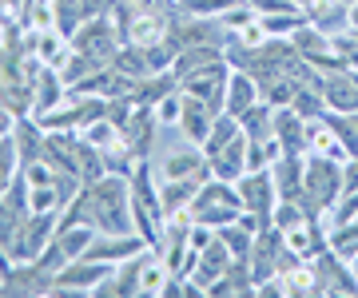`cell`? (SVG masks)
Here are the masks:
<instances>
[{
    "mask_svg": "<svg viewBox=\"0 0 358 298\" xmlns=\"http://www.w3.org/2000/svg\"><path fill=\"white\" fill-rule=\"evenodd\" d=\"M96 227L92 223H72V227H60L56 231V246L64 251V259L72 262V259H84V251L92 246V239H96Z\"/></svg>",
    "mask_w": 358,
    "mask_h": 298,
    "instance_id": "cell-21",
    "label": "cell"
},
{
    "mask_svg": "<svg viewBox=\"0 0 358 298\" xmlns=\"http://www.w3.org/2000/svg\"><path fill=\"white\" fill-rule=\"evenodd\" d=\"M219 239L227 243V251H231V259L235 262H247L251 259V246H255V234L247 231V227H239V223H227V227H219Z\"/></svg>",
    "mask_w": 358,
    "mask_h": 298,
    "instance_id": "cell-30",
    "label": "cell"
},
{
    "mask_svg": "<svg viewBox=\"0 0 358 298\" xmlns=\"http://www.w3.org/2000/svg\"><path fill=\"white\" fill-rule=\"evenodd\" d=\"M231 251H227V243H223V239H211V243L203 246V251H199V255H195V267H192V274H187V278H192L195 286H199V290H211V286L219 283V278H223V274L231 271Z\"/></svg>",
    "mask_w": 358,
    "mask_h": 298,
    "instance_id": "cell-9",
    "label": "cell"
},
{
    "mask_svg": "<svg viewBox=\"0 0 358 298\" xmlns=\"http://www.w3.org/2000/svg\"><path fill=\"white\" fill-rule=\"evenodd\" d=\"M282 286H287V295H319V271H315V262L299 259L294 267L282 271Z\"/></svg>",
    "mask_w": 358,
    "mask_h": 298,
    "instance_id": "cell-24",
    "label": "cell"
},
{
    "mask_svg": "<svg viewBox=\"0 0 358 298\" xmlns=\"http://www.w3.org/2000/svg\"><path fill=\"white\" fill-rule=\"evenodd\" d=\"M28 52L36 56L40 64L64 68L68 56H72V40L60 28H28Z\"/></svg>",
    "mask_w": 358,
    "mask_h": 298,
    "instance_id": "cell-12",
    "label": "cell"
},
{
    "mask_svg": "<svg viewBox=\"0 0 358 298\" xmlns=\"http://www.w3.org/2000/svg\"><path fill=\"white\" fill-rule=\"evenodd\" d=\"M195 191H199V179H159V203H164V215L167 211H179V207H192Z\"/></svg>",
    "mask_w": 358,
    "mask_h": 298,
    "instance_id": "cell-23",
    "label": "cell"
},
{
    "mask_svg": "<svg viewBox=\"0 0 358 298\" xmlns=\"http://www.w3.org/2000/svg\"><path fill=\"white\" fill-rule=\"evenodd\" d=\"M307 20H310V24H319L327 36H338V32H346V28H350L343 0H315V4L307 8Z\"/></svg>",
    "mask_w": 358,
    "mask_h": 298,
    "instance_id": "cell-20",
    "label": "cell"
},
{
    "mask_svg": "<svg viewBox=\"0 0 358 298\" xmlns=\"http://www.w3.org/2000/svg\"><path fill=\"white\" fill-rule=\"evenodd\" d=\"M303 171H307V156H282L271 175H275V187H279V199H303Z\"/></svg>",
    "mask_w": 358,
    "mask_h": 298,
    "instance_id": "cell-19",
    "label": "cell"
},
{
    "mask_svg": "<svg viewBox=\"0 0 358 298\" xmlns=\"http://www.w3.org/2000/svg\"><path fill=\"white\" fill-rule=\"evenodd\" d=\"M231 4H235V0H183V13L187 16H211V20H215V16L223 13V8H231Z\"/></svg>",
    "mask_w": 358,
    "mask_h": 298,
    "instance_id": "cell-38",
    "label": "cell"
},
{
    "mask_svg": "<svg viewBox=\"0 0 358 298\" xmlns=\"http://www.w3.org/2000/svg\"><path fill=\"white\" fill-rule=\"evenodd\" d=\"M152 112H155V124H159V128H179V116H183V88L167 91L164 100H155Z\"/></svg>",
    "mask_w": 358,
    "mask_h": 298,
    "instance_id": "cell-33",
    "label": "cell"
},
{
    "mask_svg": "<svg viewBox=\"0 0 358 298\" xmlns=\"http://www.w3.org/2000/svg\"><path fill=\"white\" fill-rule=\"evenodd\" d=\"M263 96H259V80L251 76V72H239V68H231V76H227V104H223V112L227 116H243L251 104H259Z\"/></svg>",
    "mask_w": 358,
    "mask_h": 298,
    "instance_id": "cell-17",
    "label": "cell"
},
{
    "mask_svg": "<svg viewBox=\"0 0 358 298\" xmlns=\"http://www.w3.org/2000/svg\"><path fill=\"white\" fill-rule=\"evenodd\" d=\"M291 107L303 119H319V116H327V96H322V88H315V84H303V88L294 91Z\"/></svg>",
    "mask_w": 358,
    "mask_h": 298,
    "instance_id": "cell-31",
    "label": "cell"
},
{
    "mask_svg": "<svg viewBox=\"0 0 358 298\" xmlns=\"http://www.w3.org/2000/svg\"><path fill=\"white\" fill-rule=\"evenodd\" d=\"M92 211V227L100 234H131L136 219H131V191L128 175H103L100 183L84 187Z\"/></svg>",
    "mask_w": 358,
    "mask_h": 298,
    "instance_id": "cell-1",
    "label": "cell"
},
{
    "mask_svg": "<svg viewBox=\"0 0 358 298\" xmlns=\"http://www.w3.org/2000/svg\"><path fill=\"white\" fill-rule=\"evenodd\" d=\"M343 199V163H334L327 156H307V171H303V207L322 219L327 211Z\"/></svg>",
    "mask_w": 358,
    "mask_h": 298,
    "instance_id": "cell-2",
    "label": "cell"
},
{
    "mask_svg": "<svg viewBox=\"0 0 358 298\" xmlns=\"http://www.w3.org/2000/svg\"><path fill=\"white\" fill-rule=\"evenodd\" d=\"M327 251L338 255V259H346V262L355 259V255H358V219L331 227V231H327Z\"/></svg>",
    "mask_w": 358,
    "mask_h": 298,
    "instance_id": "cell-25",
    "label": "cell"
},
{
    "mask_svg": "<svg viewBox=\"0 0 358 298\" xmlns=\"http://www.w3.org/2000/svg\"><path fill=\"white\" fill-rule=\"evenodd\" d=\"M303 88V80H294V76H271L259 84V96L267 100L271 107H291L294 100V91Z\"/></svg>",
    "mask_w": 358,
    "mask_h": 298,
    "instance_id": "cell-26",
    "label": "cell"
},
{
    "mask_svg": "<svg viewBox=\"0 0 358 298\" xmlns=\"http://www.w3.org/2000/svg\"><path fill=\"white\" fill-rule=\"evenodd\" d=\"M346 20H350V28L358 32V4H346Z\"/></svg>",
    "mask_w": 358,
    "mask_h": 298,
    "instance_id": "cell-40",
    "label": "cell"
},
{
    "mask_svg": "<svg viewBox=\"0 0 358 298\" xmlns=\"http://www.w3.org/2000/svg\"><path fill=\"white\" fill-rule=\"evenodd\" d=\"M227 76H231L227 60H219L211 68H199L192 76H183L179 88L187 91V96H195V100H203L211 112H223V104H227Z\"/></svg>",
    "mask_w": 358,
    "mask_h": 298,
    "instance_id": "cell-7",
    "label": "cell"
},
{
    "mask_svg": "<svg viewBox=\"0 0 358 298\" xmlns=\"http://www.w3.org/2000/svg\"><path fill=\"white\" fill-rule=\"evenodd\" d=\"M164 8H183V0H164Z\"/></svg>",
    "mask_w": 358,
    "mask_h": 298,
    "instance_id": "cell-41",
    "label": "cell"
},
{
    "mask_svg": "<svg viewBox=\"0 0 358 298\" xmlns=\"http://www.w3.org/2000/svg\"><path fill=\"white\" fill-rule=\"evenodd\" d=\"M140 251H148V239L143 234H96L92 239V246L84 251V259H96V262H124L131 259V255H140Z\"/></svg>",
    "mask_w": 358,
    "mask_h": 298,
    "instance_id": "cell-11",
    "label": "cell"
},
{
    "mask_svg": "<svg viewBox=\"0 0 358 298\" xmlns=\"http://www.w3.org/2000/svg\"><path fill=\"white\" fill-rule=\"evenodd\" d=\"M350 271H355V274H358V255H355V259H350Z\"/></svg>",
    "mask_w": 358,
    "mask_h": 298,
    "instance_id": "cell-42",
    "label": "cell"
},
{
    "mask_svg": "<svg viewBox=\"0 0 358 298\" xmlns=\"http://www.w3.org/2000/svg\"><path fill=\"white\" fill-rule=\"evenodd\" d=\"M215 116H219V112H211L203 100H195V96H187V91H183V116H179V131H183L192 143H203L207 140V131H211Z\"/></svg>",
    "mask_w": 358,
    "mask_h": 298,
    "instance_id": "cell-18",
    "label": "cell"
},
{
    "mask_svg": "<svg viewBox=\"0 0 358 298\" xmlns=\"http://www.w3.org/2000/svg\"><path fill=\"white\" fill-rule=\"evenodd\" d=\"M239 128H243L247 140H271V135H275V107H271L267 100L251 104L243 116H239Z\"/></svg>",
    "mask_w": 358,
    "mask_h": 298,
    "instance_id": "cell-22",
    "label": "cell"
},
{
    "mask_svg": "<svg viewBox=\"0 0 358 298\" xmlns=\"http://www.w3.org/2000/svg\"><path fill=\"white\" fill-rule=\"evenodd\" d=\"M120 40H124V32L115 28L112 16L103 13V16H88V20L72 32V48H76V52H84V56H96V60H103V64H108V60L124 48Z\"/></svg>",
    "mask_w": 358,
    "mask_h": 298,
    "instance_id": "cell-5",
    "label": "cell"
},
{
    "mask_svg": "<svg viewBox=\"0 0 358 298\" xmlns=\"http://www.w3.org/2000/svg\"><path fill=\"white\" fill-rule=\"evenodd\" d=\"M68 96V84L64 76H60V68H40L36 80H32V116H44V112H52V107L60 104Z\"/></svg>",
    "mask_w": 358,
    "mask_h": 298,
    "instance_id": "cell-15",
    "label": "cell"
},
{
    "mask_svg": "<svg viewBox=\"0 0 358 298\" xmlns=\"http://www.w3.org/2000/svg\"><path fill=\"white\" fill-rule=\"evenodd\" d=\"M207 163H211V175L215 179L235 183L239 175H247V135H235L231 143H223L219 151L207 156Z\"/></svg>",
    "mask_w": 358,
    "mask_h": 298,
    "instance_id": "cell-14",
    "label": "cell"
},
{
    "mask_svg": "<svg viewBox=\"0 0 358 298\" xmlns=\"http://www.w3.org/2000/svg\"><path fill=\"white\" fill-rule=\"evenodd\" d=\"M167 28H171L167 8H148V13H136V16H131V24H128V32H124V44L152 48V44L167 40Z\"/></svg>",
    "mask_w": 358,
    "mask_h": 298,
    "instance_id": "cell-13",
    "label": "cell"
},
{
    "mask_svg": "<svg viewBox=\"0 0 358 298\" xmlns=\"http://www.w3.org/2000/svg\"><path fill=\"white\" fill-rule=\"evenodd\" d=\"M108 64H112L115 72L131 76V80H148V76H152V68H148V56H143V48H136V44H124V48H120L112 60H108Z\"/></svg>",
    "mask_w": 358,
    "mask_h": 298,
    "instance_id": "cell-28",
    "label": "cell"
},
{
    "mask_svg": "<svg viewBox=\"0 0 358 298\" xmlns=\"http://www.w3.org/2000/svg\"><path fill=\"white\" fill-rule=\"evenodd\" d=\"M20 167H24V163H20V151H16V140L4 135V140H0V191L13 187V179L20 175Z\"/></svg>",
    "mask_w": 358,
    "mask_h": 298,
    "instance_id": "cell-32",
    "label": "cell"
},
{
    "mask_svg": "<svg viewBox=\"0 0 358 298\" xmlns=\"http://www.w3.org/2000/svg\"><path fill=\"white\" fill-rule=\"evenodd\" d=\"M167 283H171L167 262L159 259L155 251H148V262H143V271H140V295H164Z\"/></svg>",
    "mask_w": 358,
    "mask_h": 298,
    "instance_id": "cell-27",
    "label": "cell"
},
{
    "mask_svg": "<svg viewBox=\"0 0 358 298\" xmlns=\"http://www.w3.org/2000/svg\"><path fill=\"white\" fill-rule=\"evenodd\" d=\"M259 20H263L271 40H291V32L307 20V13H271V16H259Z\"/></svg>",
    "mask_w": 358,
    "mask_h": 298,
    "instance_id": "cell-34",
    "label": "cell"
},
{
    "mask_svg": "<svg viewBox=\"0 0 358 298\" xmlns=\"http://www.w3.org/2000/svg\"><path fill=\"white\" fill-rule=\"evenodd\" d=\"M80 135H84L92 147H100V151H108V147H120V143H124V131H120V124H115V119H108V116L92 119L88 128L80 131Z\"/></svg>",
    "mask_w": 358,
    "mask_h": 298,
    "instance_id": "cell-29",
    "label": "cell"
},
{
    "mask_svg": "<svg viewBox=\"0 0 358 298\" xmlns=\"http://www.w3.org/2000/svg\"><path fill=\"white\" fill-rule=\"evenodd\" d=\"M112 262H96V259H72L64 271L52 278V295H96L100 283L112 278Z\"/></svg>",
    "mask_w": 358,
    "mask_h": 298,
    "instance_id": "cell-6",
    "label": "cell"
},
{
    "mask_svg": "<svg viewBox=\"0 0 358 298\" xmlns=\"http://www.w3.org/2000/svg\"><path fill=\"white\" fill-rule=\"evenodd\" d=\"M231 36L239 40L243 48H251V52H259V48H263V44L271 40V36H267V28H263V20H259V16L251 20V24H243L239 32H231Z\"/></svg>",
    "mask_w": 358,
    "mask_h": 298,
    "instance_id": "cell-37",
    "label": "cell"
},
{
    "mask_svg": "<svg viewBox=\"0 0 358 298\" xmlns=\"http://www.w3.org/2000/svg\"><path fill=\"white\" fill-rule=\"evenodd\" d=\"M343 4H358V0H343Z\"/></svg>",
    "mask_w": 358,
    "mask_h": 298,
    "instance_id": "cell-43",
    "label": "cell"
},
{
    "mask_svg": "<svg viewBox=\"0 0 358 298\" xmlns=\"http://www.w3.org/2000/svg\"><path fill=\"white\" fill-rule=\"evenodd\" d=\"M28 207H32V215L60 211V199H56V179L44 183V187H28Z\"/></svg>",
    "mask_w": 358,
    "mask_h": 298,
    "instance_id": "cell-36",
    "label": "cell"
},
{
    "mask_svg": "<svg viewBox=\"0 0 358 298\" xmlns=\"http://www.w3.org/2000/svg\"><path fill=\"white\" fill-rule=\"evenodd\" d=\"M239 211H243V203H239V187L227 183V179H215V175H207V179L199 183L195 199H192L195 223H207L211 231L235 223V219H239Z\"/></svg>",
    "mask_w": 358,
    "mask_h": 298,
    "instance_id": "cell-3",
    "label": "cell"
},
{
    "mask_svg": "<svg viewBox=\"0 0 358 298\" xmlns=\"http://www.w3.org/2000/svg\"><path fill=\"white\" fill-rule=\"evenodd\" d=\"M152 167L159 179H199L203 183L211 175L203 143H192L183 131H176V143H164L159 159H152Z\"/></svg>",
    "mask_w": 358,
    "mask_h": 298,
    "instance_id": "cell-4",
    "label": "cell"
},
{
    "mask_svg": "<svg viewBox=\"0 0 358 298\" xmlns=\"http://www.w3.org/2000/svg\"><path fill=\"white\" fill-rule=\"evenodd\" d=\"M235 187H239L243 211H255V215L271 219V211L279 203V187H275V175H271V171H247V175L235 179Z\"/></svg>",
    "mask_w": 358,
    "mask_h": 298,
    "instance_id": "cell-8",
    "label": "cell"
},
{
    "mask_svg": "<svg viewBox=\"0 0 358 298\" xmlns=\"http://www.w3.org/2000/svg\"><path fill=\"white\" fill-rule=\"evenodd\" d=\"M219 24H223V32H239V28L243 24H251V20H255V8H251V4H247V0H235V4H231V8H223V13L215 16Z\"/></svg>",
    "mask_w": 358,
    "mask_h": 298,
    "instance_id": "cell-35",
    "label": "cell"
},
{
    "mask_svg": "<svg viewBox=\"0 0 358 298\" xmlns=\"http://www.w3.org/2000/svg\"><path fill=\"white\" fill-rule=\"evenodd\" d=\"M350 119H355V128H358V116H350Z\"/></svg>",
    "mask_w": 358,
    "mask_h": 298,
    "instance_id": "cell-44",
    "label": "cell"
},
{
    "mask_svg": "<svg viewBox=\"0 0 358 298\" xmlns=\"http://www.w3.org/2000/svg\"><path fill=\"white\" fill-rule=\"evenodd\" d=\"M315 271H319V295H358V274L350 271V262L319 251L315 255Z\"/></svg>",
    "mask_w": 358,
    "mask_h": 298,
    "instance_id": "cell-10",
    "label": "cell"
},
{
    "mask_svg": "<svg viewBox=\"0 0 358 298\" xmlns=\"http://www.w3.org/2000/svg\"><path fill=\"white\" fill-rule=\"evenodd\" d=\"M16 112H8V107L0 104V140H4V135H13V128H16Z\"/></svg>",
    "mask_w": 358,
    "mask_h": 298,
    "instance_id": "cell-39",
    "label": "cell"
},
{
    "mask_svg": "<svg viewBox=\"0 0 358 298\" xmlns=\"http://www.w3.org/2000/svg\"><path fill=\"white\" fill-rule=\"evenodd\" d=\"M275 140L287 156H307V119L294 107H275Z\"/></svg>",
    "mask_w": 358,
    "mask_h": 298,
    "instance_id": "cell-16",
    "label": "cell"
}]
</instances>
